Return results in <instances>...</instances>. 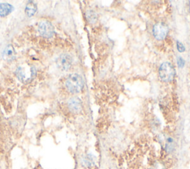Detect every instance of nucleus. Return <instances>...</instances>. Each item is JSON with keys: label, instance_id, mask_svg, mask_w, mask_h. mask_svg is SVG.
Returning <instances> with one entry per match:
<instances>
[{"label": "nucleus", "instance_id": "nucleus-1", "mask_svg": "<svg viewBox=\"0 0 190 169\" xmlns=\"http://www.w3.org/2000/svg\"><path fill=\"white\" fill-rule=\"evenodd\" d=\"M67 89L71 93H78L83 88V80L78 74H71L65 82Z\"/></svg>", "mask_w": 190, "mask_h": 169}, {"label": "nucleus", "instance_id": "nucleus-2", "mask_svg": "<svg viewBox=\"0 0 190 169\" xmlns=\"http://www.w3.org/2000/svg\"><path fill=\"white\" fill-rule=\"evenodd\" d=\"M159 77L164 82H169L174 78V69L172 64L169 62H165L160 65L159 68Z\"/></svg>", "mask_w": 190, "mask_h": 169}, {"label": "nucleus", "instance_id": "nucleus-3", "mask_svg": "<svg viewBox=\"0 0 190 169\" xmlns=\"http://www.w3.org/2000/svg\"><path fill=\"white\" fill-rule=\"evenodd\" d=\"M38 31L43 37L51 38L54 34V29L52 24L48 21H41L38 25Z\"/></svg>", "mask_w": 190, "mask_h": 169}, {"label": "nucleus", "instance_id": "nucleus-4", "mask_svg": "<svg viewBox=\"0 0 190 169\" xmlns=\"http://www.w3.org/2000/svg\"><path fill=\"white\" fill-rule=\"evenodd\" d=\"M72 57L68 54H62L57 57L56 60V63L57 67L62 71H67L71 67Z\"/></svg>", "mask_w": 190, "mask_h": 169}, {"label": "nucleus", "instance_id": "nucleus-5", "mask_svg": "<svg viewBox=\"0 0 190 169\" xmlns=\"http://www.w3.org/2000/svg\"><path fill=\"white\" fill-rule=\"evenodd\" d=\"M168 32V26L166 25L165 24L161 23V22L157 23L156 25H154L152 29L153 35L155 39L158 40H162L165 39Z\"/></svg>", "mask_w": 190, "mask_h": 169}, {"label": "nucleus", "instance_id": "nucleus-6", "mask_svg": "<svg viewBox=\"0 0 190 169\" xmlns=\"http://www.w3.org/2000/svg\"><path fill=\"white\" fill-rule=\"evenodd\" d=\"M68 108L73 113H79L82 109V102L79 98L74 97L71 98L68 103Z\"/></svg>", "mask_w": 190, "mask_h": 169}, {"label": "nucleus", "instance_id": "nucleus-7", "mask_svg": "<svg viewBox=\"0 0 190 169\" xmlns=\"http://www.w3.org/2000/svg\"><path fill=\"white\" fill-rule=\"evenodd\" d=\"M2 56L3 58L6 60L7 61H12V60H14L15 57H16V52L14 51L13 47L11 45L7 46L3 51Z\"/></svg>", "mask_w": 190, "mask_h": 169}, {"label": "nucleus", "instance_id": "nucleus-8", "mask_svg": "<svg viewBox=\"0 0 190 169\" xmlns=\"http://www.w3.org/2000/svg\"><path fill=\"white\" fill-rule=\"evenodd\" d=\"M13 10V7L8 3L0 4V16L6 17L11 13Z\"/></svg>", "mask_w": 190, "mask_h": 169}, {"label": "nucleus", "instance_id": "nucleus-9", "mask_svg": "<svg viewBox=\"0 0 190 169\" xmlns=\"http://www.w3.org/2000/svg\"><path fill=\"white\" fill-rule=\"evenodd\" d=\"M37 7L34 2H29L25 7V13L28 17H31L37 13Z\"/></svg>", "mask_w": 190, "mask_h": 169}, {"label": "nucleus", "instance_id": "nucleus-10", "mask_svg": "<svg viewBox=\"0 0 190 169\" xmlns=\"http://www.w3.org/2000/svg\"><path fill=\"white\" fill-rule=\"evenodd\" d=\"M16 75L18 79L21 81L22 82H29L28 78H27L26 73H25V70L23 67H20L17 68Z\"/></svg>", "mask_w": 190, "mask_h": 169}, {"label": "nucleus", "instance_id": "nucleus-11", "mask_svg": "<svg viewBox=\"0 0 190 169\" xmlns=\"http://www.w3.org/2000/svg\"><path fill=\"white\" fill-rule=\"evenodd\" d=\"M88 18L89 19V20L91 21V22H94L95 20H96V14L94 13V12H89V13H88Z\"/></svg>", "mask_w": 190, "mask_h": 169}, {"label": "nucleus", "instance_id": "nucleus-12", "mask_svg": "<svg viewBox=\"0 0 190 169\" xmlns=\"http://www.w3.org/2000/svg\"><path fill=\"white\" fill-rule=\"evenodd\" d=\"M177 48L180 52H184L185 51L184 46L182 44V43H180L179 41L177 42Z\"/></svg>", "mask_w": 190, "mask_h": 169}, {"label": "nucleus", "instance_id": "nucleus-13", "mask_svg": "<svg viewBox=\"0 0 190 169\" xmlns=\"http://www.w3.org/2000/svg\"><path fill=\"white\" fill-rule=\"evenodd\" d=\"M177 63H178V65L180 67H183L184 65V60H183V58L179 57V58L177 59Z\"/></svg>", "mask_w": 190, "mask_h": 169}]
</instances>
